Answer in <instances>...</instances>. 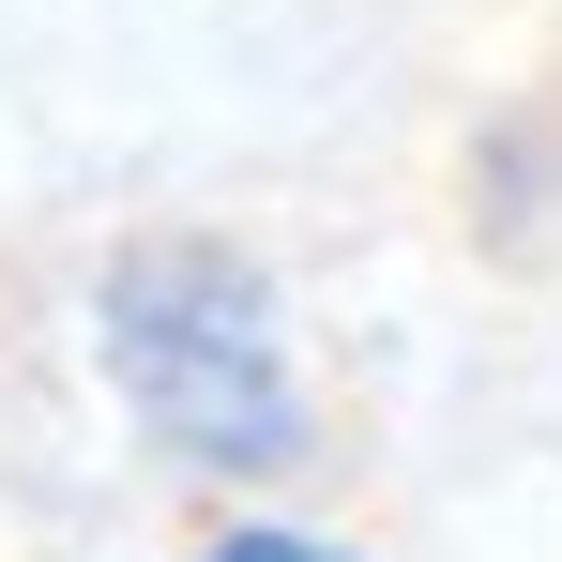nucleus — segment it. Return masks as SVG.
I'll list each match as a JSON object with an SVG mask.
<instances>
[{"mask_svg": "<svg viewBox=\"0 0 562 562\" xmlns=\"http://www.w3.org/2000/svg\"><path fill=\"white\" fill-rule=\"evenodd\" d=\"M92 380L183 486H289L319 457L304 319L228 228H122L92 259Z\"/></svg>", "mask_w": 562, "mask_h": 562, "instance_id": "nucleus-1", "label": "nucleus"}, {"mask_svg": "<svg viewBox=\"0 0 562 562\" xmlns=\"http://www.w3.org/2000/svg\"><path fill=\"white\" fill-rule=\"evenodd\" d=\"M183 562H366L350 532H319V517H274V502H244V517H213Z\"/></svg>", "mask_w": 562, "mask_h": 562, "instance_id": "nucleus-2", "label": "nucleus"}]
</instances>
